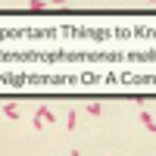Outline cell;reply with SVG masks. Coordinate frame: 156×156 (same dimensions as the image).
<instances>
[{
  "label": "cell",
  "instance_id": "cell-2",
  "mask_svg": "<svg viewBox=\"0 0 156 156\" xmlns=\"http://www.w3.org/2000/svg\"><path fill=\"white\" fill-rule=\"evenodd\" d=\"M37 119H41V122H56V112L47 109V106H41V109H37Z\"/></svg>",
  "mask_w": 156,
  "mask_h": 156
},
{
  "label": "cell",
  "instance_id": "cell-4",
  "mask_svg": "<svg viewBox=\"0 0 156 156\" xmlns=\"http://www.w3.org/2000/svg\"><path fill=\"white\" fill-rule=\"evenodd\" d=\"M28 9L31 12H44L47 9V0H28Z\"/></svg>",
  "mask_w": 156,
  "mask_h": 156
},
{
  "label": "cell",
  "instance_id": "cell-5",
  "mask_svg": "<svg viewBox=\"0 0 156 156\" xmlns=\"http://www.w3.org/2000/svg\"><path fill=\"white\" fill-rule=\"evenodd\" d=\"M3 112L9 115V119H19V109H16V106H12V103H6V106H3Z\"/></svg>",
  "mask_w": 156,
  "mask_h": 156
},
{
  "label": "cell",
  "instance_id": "cell-7",
  "mask_svg": "<svg viewBox=\"0 0 156 156\" xmlns=\"http://www.w3.org/2000/svg\"><path fill=\"white\" fill-rule=\"evenodd\" d=\"M72 156H78V150H72Z\"/></svg>",
  "mask_w": 156,
  "mask_h": 156
},
{
  "label": "cell",
  "instance_id": "cell-1",
  "mask_svg": "<svg viewBox=\"0 0 156 156\" xmlns=\"http://www.w3.org/2000/svg\"><path fill=\"white\" fill-rule=\"evenodd\" d=\"M137 119L144 122V128H147V131H153V134H156V122H153V115H150L147 109H140V115H137Z\"/></svg>",
  "mask_w": 156,
  "mask_h": 156
},
{
  "label": "cell",
  "instance_id": "cell-6",
  "mask_svg": "<svg viewBox=\"0 0 156 156\" xmlns=\"http://www.w3.org/2000/svg\"><path fill=\"white\" fill-rule=\"evenodd\" d=\"M87 112H90V115H100V112H103V106H100V103H90Z\"/></svg>",
  "mask_w": 156,
  "mask_h": 156
},
{
  "label": "cell",
  "instance_id": "cell-3",
  "mask_svg": "<svg viewBox=\"0 0 156 156\" xmlns=\"http://www.w3.org/2000/svg\"><path fill=\"white\" fill-rule=\"evenodd\" d=\"M75 122H78V112L69 109V112H66V131H75Z\"/></svg>",
  "mask_w": 156,
  "mask_h": 156
}]
</instances>
